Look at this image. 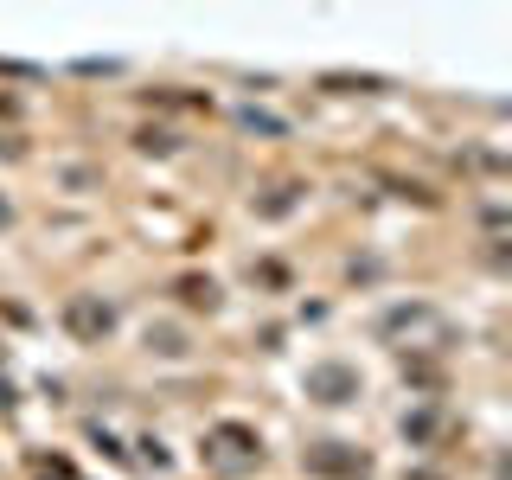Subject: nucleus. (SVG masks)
I'll use <instances>...</instances> for the list:
<instances>
[{
	"label": "nucleus",
	"mask_w": 512,
	"mask_h": 480,
	"mask_svg": "<svg viewBox=\"0 0 512 480\" xmlns=\"http://www.w3.org/2000/svg\"><path fill=\"white\" fill-rule=\"evenodd\" d=\"M301 384H308V397H314V404H352V397H359V372H352V365H308V378H301Z\"/></svg>",
	"instance_id": "obj_5"
},
{
	"label": "nucleus",
	"mask_w": 512,
	"mask_h": 480,
	"mask_svg": "<svg viewBox=\"0 0 512 480\" xmlns=\"http://www.w3.org/2000/svg\"><path fill=\"white\" fill-rule=\"evenodd\" d=\"M237 122H244V128H256V135H282V116H263V109H237Z\"/></svg>",
	"instance_id": "obj_8"
},
{
	"label": "nucleus",
	"mask_w": 512,
	"mask_h": 480,
	"mask_svg": "<svg viewBox=\"0 0 512 480\" xmlns=\"http://www.w3.org/2000/svg\"><path fill=\"white\" fill-rule=\"evenodd\" d=\"M378 340L397 352H448L455 346V320L436 301H397V308L378 314Z\"/></svg>",
	"instance_id": "obj_1"
},
{
	"label": "nucleus",
	"mask_w": 512,
	"mask_h": 480,
	"mask_svg": "<svg viewBox=\"0 0 512 480\" xmlns=\"http://www.w3.org/2000/svg\"><path fill=\"white\" fill-rule=\"evenodd\" d=\"M404 436L410 442H429V436H436V416H404Z\"/></svg>",
	"instance_id": "obj_9"
},
{
	"label": "nucleus",
	"mask_w": 512,
	"mask_h": 480,
	"mask_svg": "<svg viewBox=\"0 0 512 480\" xmlns=\"http://www.w3.org/2000/svg\"><path fill=\"white\" fill-rule=\"evenodd\" d=\"M116 301H103V295H71L64 301V333L71 340H84V346H103L109 333H116Z\"/></svg>",
	"instance_id": "obj_3"
},
{
	"label": "nucleus",
	"mask_w": 512,
	"mask_h": 480,
	"mask_svg": "<svg viewBox=\"0 0 512 480\" xmlns=\"http://www.w3.org/2000/svg\"><path fill=\"white\" fill-rule=\"evenodd\" d=\"M7 224H13V205H7V199H0V231H7Z\"/></svg>",
	"instance_id": "obj_10"
},
{
	"label": "nucleus",
	"mask_w": 512,
	"mask_h": 480,
	"mask_svg": "<svg viewBox=\"0 0 512 480\" xmlns=\"http://www.w3.org/2000/svg\"><path fill=\"white\" fill-rule=\"evenodd\" d=\"M308 468L327 474V480H365V474H372V461H365L352 442H314L308 448Z\"/></svg>",
	"instance_id": "obj_4"
},
{
	"label": "nucleus",
	"mask_w": 512,
	"mask_h": 480,
	"mask_svg": "<svg viewBox=\"0 0 512 480\" xmlns=\"http://www.w3.org/2000/svg\"><path fill=\"white\" fill-rule=\"evenodd\" d=\"M180 295L192 301V308H218V282H212V276H186Z\"/></svg>",
	"instance_id": "obj_6"
},
{
	"label": "nucleus",
	"mask_w": 512,
	"mask_h": 480,
	"mask_svg": "<svg viewBox=\"0 0 512 480\" xmlns=\"http://www.w3.org/2000/svg\"><path fill=\"white\" fill-rule=\"evenodd\" d=\"M199 461L218 480H237V474H250L256 461H263V436H256L250 423H212L205 442H199Z\"/></svg>",
	"instance_id": "obj_2"
},
{
	"label": "nucleus",
	"mask_w": 512,
	"mask_h": 480,
	"mask_svg": "<svg viewBox=\"0 0 512 480\" xmlns=\"http://www.w3.org/2000/svg\"><path fill=\"white\" fill-rule=\"evenodd\" d=\"M148 352H160V359H180V352H186L180 327H148Z\"/></svg>",
	"instance_id": "obj_7"
}]
</instances>
